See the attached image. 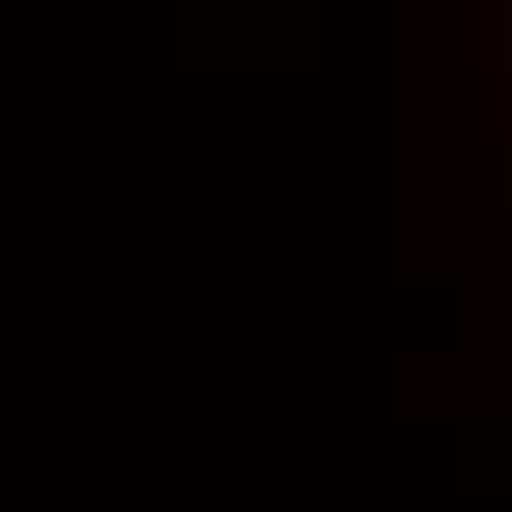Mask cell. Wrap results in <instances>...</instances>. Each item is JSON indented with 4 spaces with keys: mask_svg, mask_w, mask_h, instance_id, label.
<instances>
[{
    "mask_svg": "<svg viewBox=\"0 0 512 512\" xmlns=\"http://www.w3.org/2000/svg\"><path fill=\"white\" fill-rule=\"evenodd\" d=\"M486 168H495V177H486V204H495V212H512V124L495 133V159H486Z\"/></svg>",
    "mask_w": 512,
    "mask_h": 512,
    "instance_id": "6da1fadb",
    "label": "cell"
}]
</instances>
